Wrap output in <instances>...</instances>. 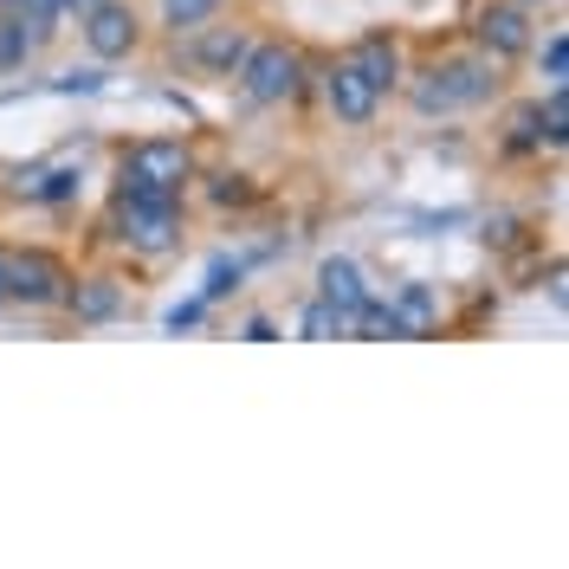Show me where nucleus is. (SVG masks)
Here are the masks:
<instances>
[{
	"label": "nucleus",
	"instance_id": "6",
	"mask_svg": "<svg viewBox=\"0 0 569 569\" xmlns=\"http://www.w3.org/2000/svg\"><path fill=\"white\" fill-rule=\"evenodd\" d=\"M66 259L46 247H7V305H20V311H59V298H66Z\"/></svg>",
	"mask_w": 569,
	"mask_h": 569
},
{
	"label": "nucleus",
	"instance_id": "25",
	"mask_svg": "<svg viewBox=\"0 0 569 569\" xmlns=\"http://www.w3.org/2000/svg\"><path fill=\"white\" fill-rule=\"evenodd\" d=\"M46 7H52L59 20H78V7H84V0H46Z\"/></svg>",
	"mask_w": 569,
	"mask_h": 569
},
{
	"label": "nucleus",
	"instance_id": "11",
	"mask_svg": "<svg viewBox=\"0 0 569 569\" xmlns=\"http://www.w3.org/2000/svg\"><path fill=\"white\" fill-rule=\"evenodd\" d=\"M78 188H84V169L78 162H33V169H20V181H13V194L20 201H39V208H66V201H78Z\"/></svg>",
	"mask_w": 569,
	"mask_h": 569
},
{
	"label": "nucleus",
	"instance_id": "19",
	"mask_svg": "<svg viewBox=\"0 0 569 569\" xmlns=\"http://www.w3.org/2000/svg\"><path fill=\"white\" fill-rule=\"evenodd\" d=\"M531 52H537V71H543L550 84H569V33L563 27H550L543 46H531Z\"/></svg>",
	"mask_w": 569,
	"mask_h": 569
},
{
	"label": "nucleus",
	"instance_id": "28",
	"mask_svg": "<svg viewBox=\"0 0 569 569\" xmlns=\"http://www.w3.org/2000/svg\"><path fill=\"white\" fill-rule=\"evenodd\" d=\"M0 7H20V0H0Z\"/></svg>",
	"mask_w": 569,
	"mask_h": 569
},
{
	"label": "nucleus",
	"instance_id": "2",
	"mask_svg": "<svg viewBox=\"0 0 569 569\" xmlns=\"http://www.w3.org/2000/svg\"><path fill=\"white\" fill-rule=\"evenodd\" d=\"M110 227L137 259H169L188 240L181 194H110Z\"/></svg>",
	"mask_w": 569,
	"mask_h": 569
},
{
	"label": "nucleus",
	"instance_id": "22",
	"mask_svg": "<svg viewBox=\"0 0 569 569\" xmlns=\"http://www.w3.org/2000/svg\"><path fill=\"white\" fill-rule=\"evenodd\" d=\"M240 337H247V343H272V337H279V318H266V311H252V318L240 323Z\"/></svg>",
	"mask_w": 569,
	"mask_h": 569
},
{
	"label": "nucleus",
	"instance_id": "26",
	"mask_svg": "<svg viewBox=\"0 0 569 569\" xmlns=\"http://www.w3.org/2000/svg\"><path fill=\"white\" fill-rule=\"evenodd\" d=\"M0 311H13V305H7V247H0Z\"/></svg>",
	"mask_w": 569,
	"mask_h": 569
},
{
	"label": "nucleus",
	"instance_id": "16",
	"mask_svg": "<svg viewBox=\"0 0 569 569\" xmlns=\"http://www.w3.org/2000/svg\"><path fill=\"white\" fill-rule=\"evenodd\" d=\"M531 149H543V123H537V98H525L505 110V156H531Z\"/></svg>",
	"mask_w": 569,
	"mask_h": 569
},
{
	"label": "nucleus",
	"instance_id": "17",
	"mask_svg": "<svg viewBox=\"0 0 569 569\" xmlns=\"http://www.w3.org/2000/svg\"><path fill=\"white\" fill-rule=\"evenodd\" d=\"M39 52L33 39H27V27H20V13L13 7H0V71H27Z\"/></svg>",
	"mask_w": 569,
	"mask_h": 569
},
{
	"label": "nucleus",
	"instance_id": "18",
	"mask_svg": "<svg viewBox=\"0 0 569 569\" xmlns=\"http://www.w3.org/2000/svg\"><path fill=\"white\" fill-rule=\"evenodd\" d=\"M537 123H543L550 149H563L569 142V84H550V98H537Z\"/></svg>",
	"mask_w": 569,
	"mask_h": 569
},
{
	"label": "nucleus",
	"instance_id": "4",
	"mask_svg": "<svg viewBox=\"0 0 569 569\" xmlns=\"http://www.w3.org/2000/svg\"><path fill=\"white\" fill-rule=\"evenodd\" d=\"M298 78H305V52L291 39H252L233 84L252 110H272V104H291L298 98Z\"/></svg>",
	"mask_w": 569,
	"mask_h": 569
},
{
	"label": "nucleus",
	"instance_id": "14",
	"mask_svg": "<svg viewBox=\"0 0 569 569\" xmlns=\"http://www.w3.org/2000/svg\"><path fill=\"white\" fill-rule=\"evenodd\" d=\"M389 311H395V323H401V337H427V330L440 323V298H433L427 284H401L389 298Z\"/></svg>",
	"mask_w": 569,
	"mask_h": 569
},
{
	"label": "nucleus",
	"instance_id": "20",
	"mask_svg": "<svg viewBox=\"0 0 569 569\" xmlns=\"http://www.w3.org/2000/svg\"><path fill=\"white\" fill-rule=\"evenodd\" d=\"M298 337H311V343L343 337V311H337V305H323V298H311V305H305V318H298Z\"/></svg>",
	"mask_w": 569,
	"mask_h": 569
},
{
	"label": "nucleus",
	"instance_id": "8",
	"mask_svg": "<svg viewBox=\"0 0 569 569\" xmlns=\"http://www.w3.org/2000/svg\"><path fill=\"white\" fill-rule=\"evenodd\" d=\"M247 46H252V27H240V20H208V27L181 33V59L201 71V78H233L240 59H247Z\"/></svg>",
	"mask_w": 569,
	"mask_h": 569
},
{
	"label": "nucleus",
	"instance_id": "13",
	"mask_svg": "<svg viewBox=\"0 0 569 569\" xmlns=\"http://www.w3.org/2000/svg\"><path fill=\"white\" fill-rule=\"evenodd\" d=\"M318 298H323V305H337V311H343V323H350L356 311L376 298V291H369V279H362V266H356V259L330 252V259L318 266Z\"/></svg>",
	"mask_w": 569,
	"mask_h": 569
},
{
	"label": "nucleus",
	"instance_id": "1",
	"mask_svg": "<svg viewBox=\"0 0 569 569\" xmlns=\"http://www.w3.org/2000/svg\"><path fill=\"white\" fill-rule=\"evenodd\" d=\"M498 98V66L486 52H447V59H433V66L415 71V84H408V104L421 110V117H453V110H479Z\"/></svg>",
	"mask_w": 569,
	"mask_h": 569
},
{
	"label": "nucleus",
	"instance_id": "9",
	"mask_svg": "<svg viewBox=\"0 0 569 569\" xmlns=\"http://www.w3.org/2000/svg\"><path fill=\"white\" fill-rule=\"evenodd\" d=\"M323 104H330V117H337V123L362 130V123H376L382 91H376V84L362 78V66L343 52V59H330V66H323Z\"/></svg>",
	"mask_w": 569,
	"mask_h": 569
},
{
	"label": "nucleus",
	"instance_id": "10",
	"mask_svg": "<svg viewBox=\"0 0 569 569\" xmlns=\"http://www.w3.org/2000/svg\"><path fill=\"white\" fill-rule=\"evenodd\" d=\"M59 311H66L71 323H84V330H98V323H117L123 311H130V291H123L117 272H91V279H71L66 284Z\"/></svg>",
	"mask_w": 569,
	"mask_h": 569
},
{
	"label": "nucleus",
	"instance_id": "3",
	"mask_svg": "<svg viewBox=\"0 0 569 569\" xmlns=\"http://www.w3.org/2000/svg\"><path fill=\"white\" fill-rule=\"evenodd\" d=\"M194 188V149L176 137H142L117 156V194H188Z\"/></svg>",
	"mask_w": 569,
	"mask_h": 569
},
{
	"label": "nucleus",
	"instance_id": "7",
	"mask_svg": "<svg viewBox=\"0 0 569 569\" xmlns=\"http://www.w3.org/2000/svg\"><path fill=\"white\" fill-rule=\"evenodd\" d=\"M537 46V27H531V7L518 0H486L472 7V52H486L492 66H511Z\"/></svg>",
	"mask_w": 569,
	"mask_h": 569
},
{
	"label": "nucleus",
	"instance_id": "21",
	"mask_svg": "<svg viewBox=\"0 0 569 569\" xmlns=\"http://www.w3.org/2000/svg\"><path fill=\"white\" fill-rule=\"evenodd\" d=\"M233 284H240V259H213V266H208V284H201V298H208V305H220Z\"/></svg>",
	"mask_w": 569,
	"mask_h": 569
},
{
	"label": "nucleus",
	"instance_id": "12",
	"mask_svg": "<svg viewBox=\"0 0 569 569\" xmlns=\"http://www.w3.org/2000/svg\"><path fill=\"white\" fill-rule=\"evenodd\" d=\"M350 59L362 66V78H369L382 98L408 84V66H401V39H395V33H362V39L350 46Z\"/></svg>",
	"mask_w": 569,
	"mask_h": 569
},
{
	"label": "nucleus",
	"instance_id": "15",
	"mask_svg": "<svg viewBox=\"0 0 569 569\" xmlns=\"http://www.w3.org/2000/svg\"><path fill=\"white\" fill-rule=\"evenodd\" d=\"M227 13V0H156V27L169 39L194 33V27H208V20H220Z\"/></svg>",
	"mask_w": 569,
	"mask_h": 569
},
{
	"label": "nucleus",
	"instance_id": "27",
	"mask_svg": "<svg viewBox=\"0 0 569 569\" xmlns=\"http://www.w3.org/2000/svg\"><path fill=\"white\" fill-rule=\"evenodd\" d=\"M518 7H531V13H537V7H550V0H518Z\"/></svg>",
	"mask_w": 569,
	"mask_h": 569
},
{
	"label": "nucleus",
	"instance_id": "5",
	"mask_svg": "<svg viewBox=\"0 0 569 569\" xmlns=\"http://www.w3.org/2000/svg\"><path fill=\"white\" fill-rule=\"evenodd\" d=\"M78 39L98 66H117V59H137L142 52V20L130 0H84L78 7Z\"/></svg>",
	"mask_w": 569,
	"mask_h": 569
},
{
	"label": "nucleus",
	"instance_id": "23",
	"mask_svg": "<svg viewBox=\"0 0 569 569\" xmlns=\"http://www.w3.org/2000/svg\"><path fill=\"white\" fill-rule=\"evenodd\" d=\"M201 311H208V298H188V305H176V311H169V330H194V323H201Z\"/></svg>",
	"mask_w": 569,
	"mask_h": 569
},
{
	"label": "nucleus",
	"instance_id": "24",
	"mask_svg": "<svg viewBox=\"0 0 569 569\" xmlns=\"http://www.w3.org/2000/svg\"><path fill=\"white\" fill-rule=\"evenodd\" d=\"M98 84H104V71H98V66L66 71V78H59V91H98Z\"/></svg>",
	"mask_w": 569,
	"mask_h": 569
}]
</instances>
